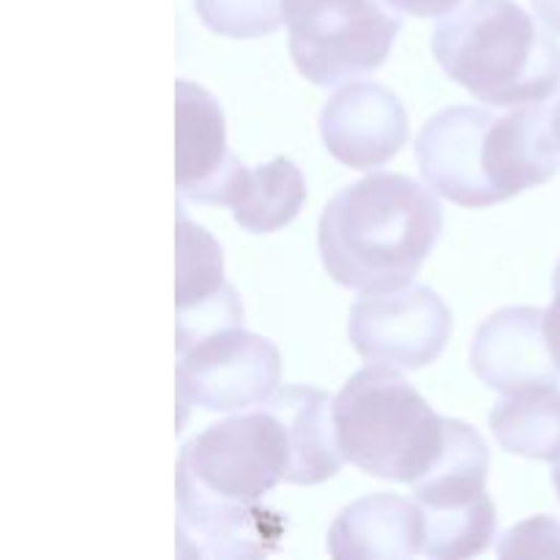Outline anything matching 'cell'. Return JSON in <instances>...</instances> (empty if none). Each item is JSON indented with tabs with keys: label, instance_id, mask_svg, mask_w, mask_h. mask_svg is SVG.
<instances>
[{
	"label": "cell",
	"instance_id": "obj_16",
	"mask_svg": "<svg viewBox=\"0 0 560 560\" xmlns=\"http://www.w3.org/2000/svg\"><path fill=\"white\" fill-rule=\"evenodd\" d=\"M304 200L301 170L290 159L277 156L255 170H241L224 206L233 211L235 224L249 233H277L299 217Z\"/></svg>",
	"mask_w": 560,
	"mask_h": 560
},
{
	"label": "cell",
	"instance_id": "obj_2",
	"mask_svg": "<svg viewBox=\"0 0 560 560\" xmlns=\"http://www.w3.org/2000/svg\"><path fill=\"white\" fill-rule=\"evenodd\" d=\"M416 159L438 195L463 208H487L556 178L560 142L541 102L506 115L448 107L416 137Z\"/></svg>",
	"mask_w": 560,
	"mask_h": 560
},
{
	"label": "cell",
	"instance_id": "obj_17",
	"mask_svg": "<svg viewBox=\"0 0 560 560\" xmlns=\"http://www.w3.org/2000/svg\"><path fill=\"white\" fill-rule=\"evenodd\" d=\"M490 430L503 452L560 463V388L539 386L506 394L492 408Z\"/></svg>",
	"mask_w": 560,
	"mask_h": 560
},
{
	"label": "cell",
	"instance_id": "obj_1",
	"mask_svg": "<svg viewBox=\"0 0 560 560\" xmlns=\"http://www.w3.org/2000/svg\"><path fill=\"white\" fill-rule=\"evenodd\" d=\"M288 479L290 448L266 402L191 438L175 468L178 556L233 560L277 550L288 520L262 498Z\"/></svg>",
	"mask_w": 560,
	"mask_h": 560
},
{
	"label": "cell",
	"instance_id": "obj_13",
	"mask_svg": "<svg viewBox=\"0 0 560 560\" xmlns=\"http://www.w3.org/2000/svg\"><path fill=\"white\" fill-rule=\"evenodd\" d=\"M470 366L492 392H528L558 386L560 366L545 337V312L536 306H506L476 328Z\"/></svg>",
	"mask_w": 560,
	"mask_h": 560
},
{
	"label": "cell",
	"instance_id": "obj_22",
	"mask_svg": "<svg viewBox=\"0 0 560 560\" xmlns=\"http://www.w3.org/2000/svg\"><path fill=\"white\" fill-rule=\"evenodd\" d=\"M530 3H534L536 16L560 36V0H530Z\"/></svg>",
	"mask_w": 560,
	"mask_h": 560
},
{
	"label": "cell",
	"instance_id": "obj_10",
	"mask_svg": "<svg viewBox=\"0 0 560 560\" xmlns=\"http://www.w3.org/2000/svg\"><path fill=\"white\" fill-rule=\"evenodd\" d=\"M244 326V306L233 284L224 282L222 246L208 230L175 206V350Z\"/></svg>",
	"mask_w": 560,
	"mask_h": 560
},
{
	"label": "cell",
	"instance_id": "obj_6",
	"mask_svg": "<svg viewBox=\"0 0 560 560\" xmlns=\"http://www.w3.org/2000/svg\"><path fill=\"white\" fill-rule=\"evenodd\" d=\"M282 14L295 69L320 88L381 69L402 31L386 0H282Z\"/></svg>",
	"mask_w": 560,
	"mask_h": 560
},
{
	"label": "cell",
	"instance_id": "obj_3",
	"mask_svg": "<svg viewBox=\"0 0 560 560\" xmlns=\"http://www.w3.org/2000/svg\"><path fill=\"white\" fill-rule=\"evenodd\" d=\"M443 233L438 197L408 175L372 173L326 206L317 246L328 277L359 293L405 288Z\"/></svg>",
	"mask_w": 560,
	"mask_h": 560
},
{
	"label": "cell",
	"instance_id": "obj_24",
	"mask_svg": "<svg viewBox=\"0 0 560 560\" xmlns=\"http://www.w3.org/2000/svg\"><path fill=\"white\" fill-rule=\"evenodd\" d=\"M552 290H556V299H560V262H558L556 273H552Z\"/></svg>",
	"mask_w": 560,
	"mask_h": 560
},
{
	"label": "cell",
	"instance_id": "obj_25",
	"mask_svg": "<svg viewBox=\"0 0 560 560\" xmlns=\"http://www.w3.org/2000/svg\"><path fill=\"white\" fill-rule=\"evenodd\" d=\"M552 481H556V490L560 495V463H556V470H552Z\"/></svg>",
	"mask_w": 560,
	"mask_h": 560
},
{
	"label": "cell",
	"instance_id": "obj_20",
	"mask_svg": "<svg viewBox=\"0 0 560 560\" xmlns=\"http://www.w3.org/2000/svg\"><path fill=\"white\" fill-rule=\"evenodd\" d=\"M388 5L399 9L402 14L413 16H446L459 5V0H386Z\"/></svg>",
	"mask_w": 560,
	"mask_h": 560
},
{
	"label": "cell",
	"instance_id": "obj_11",
	"mask_svg": "<svg viewBox=\"0 0 560 560\" xmlns=\"http://www.w3.org/2000/svg\"><path fill=\"white\" fill-rule=\"evenodd\" d=\"M241 170L244 164L228 148L217 96L189 80L175 82V189L180 200L224 206Z\"/></svg>",
	"mask_w": 560,
	"mask_h": 560
},
{
	"label": "cell",
	"instance_id": "obj_9",
	"mask_svg": "<svg viewBox=\"0 0 560 560\" xmlns=\"http://www.w3.org/2000/svg\"><path fill=\"white\" fill-rule=\"evenodd\" d=\"M452 312L427 284L392 293H364L350 310L348 337L370 364L421 370L446 350Z\"/></svg>",
	"mask_w": 560,
	"mask_h": 560
},
{
	"label": "cell",
	"instance_id": "obj_23",
	"mask_svg": "<svg viewBox=\"0 0 560 560\" xmlns=\"http://www.w3.org/2000/svg\"><path fill=\"white\" fill-rule=\"evenodd\" d=\"M552 129H556V137L560 142V98L556 102V107H552Z\"/></svg>",
	"mask_w": 560,
	"mask_h": 560
},
{
	"label": "cell",
	"instance_id": "obj_14",
	"mask_svg": "<svg viewBox=\"0 0 560 560\" xmlns=\"http://www.w3.org/2000/svg\"><path fill=\"white\" fill-rule=\"evenodd\" d=\"M326 547L337 560L416 558L424 550V514L413 498L366 495L337 514Z\"/></svg>",
	"mask_w": 560,
	"mask_h": 560
},
{
	"label": "cell",
	"instance_id": "obj_19",
	"mask_svg": "<svg viewBox=\"0 0 560 560\" xmlns=\"http://www.w3.org/2000/svg\"><path fill=\"white\" fill-rule=\"evenodd\" d=\"M501 558H541L560 556V523L552 517H534L520 523L498 541Z\"/></svg>",
	"mask_w": 560,
	"mask_h": 560
},
{
	"label": "cell",
	"instance_id": "obj_15",
	"mask_svg": "<svg viewBox=\"0 0 560 560\" xmlns=\"http://www.w3.org/2000/svg\"><path fill=\"white\" fill-rule=\"evenodd\" d=\"M290 448V485L312 487L334 479L345 457L334 427V399L312 386H284L266 399Z\"/></svg>",
	"mask_w": 560,
	"mask_h": 560
},
{
	"label": "cell",
	"instance_id": "obj_21",
	"mask_svg": "<svg viewBox=\"0 0 560 560\" xmlns=\"http://www.w3.org/2000/svg\"><path fill=\"white\" fill-rule=\"evenodd\" d=\"M545 337L550 345V353L560 366V299L552 301L550 310L545 312Z\"/></svg>",
	"mask_w": 560,
	"mask_h": 560
},
{
	"label": "cell",
	"instance_id": "obj_8",
	"mask_svg": "<svg viewBox=\"0 0 560 560\" xmlns=\"http://www.w3.org/2000/svg\"><path fill=\"white\" fill-rule=\"evenodd\" d=\"M175 405L180 410L200 408L206 413H230L262 405L279 386L282 355L271 339L241 328L208 334L175 350Z\"/></svg>",
	"mask_w": 560,
	"mask_h": 560
},
{
	"label": "cell",
	"instance_id": "obj_18",
	"mask_svg": "<svg viewBox=\"0 0 560 560\" xmlns=\"http://www.w3.org/2000/svg\"><path fill=\"white\" fill-rule=\"evenodd\" d=\"M202 25L219 36L260 38L282 25V0H195Z\"/></svg>",
	"mask_w": 560,
	"mask_h": 560
},
{
	"label": "cell",
	"instance_id": "obj_4",
	"mask_svg": "<svg viewBox=\"0 0 560 560\" xmlns=\"http://www.w3.org/2000/svg\"><path fill=\"white\" fill-rule=\"evenodd\" d=\"M441 69L492 107L550 98L560 85L556 38L514 0H468L432 31Z\"/></svg>",
	"mask_w": 560,
	"mask_h": 560
},
{
	"label": "cell",
	"instance_id": "obj_7",
	"mask_svg": "<svg viewBox=\"0 0 560 560\" xmlns=\"http://www.w3.org/2000/svg\"><path fill=\"white\" fill-rule=\"evenodd\" d=\"M490 448L468 421L448 419V438L435 468L413 485L424 514V550L438 560L476 558L490 550L498 509L487 495Z\"/></svg>",
	"mask_w": 560,
	"mask_h": 560
},
{
	"label": "cell",
	"instance_id": "obj_12",
	"mask_svg": "<svg viewBox=\"0 0 560 560\" xmlns=\"http://www.w3.org/2000/svg\"><path fill=\"white\" fill-rule=\"evenodd\" d=\"M320 137L328 153L348 167H383L408 142V113L388 88L350 82L323 107Z\"/></svg>",
	"mask_w": 560,
	"mask_h": 560
},
{
	"label": "cell",
	"instance_id": "obj_5",
	"mask_svg": "<svg viewBox=\"0 0 560 560\" xmlns=\"http://www.w3.org/2000/svg\"><path fill=\"white\" fill-rule=\"evenodd\" d=\"M334 427L350 465L410 487L435 468L448 438V419L392 364H370L345 383L334 397Z\"/></svg>",
	"mask_w": 560,
	"mask_h": 560
}]
</instances>
